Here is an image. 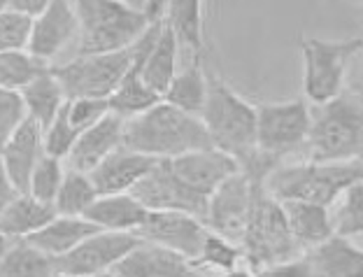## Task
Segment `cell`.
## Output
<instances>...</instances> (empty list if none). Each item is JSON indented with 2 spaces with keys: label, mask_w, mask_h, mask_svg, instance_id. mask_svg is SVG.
<instances>
[{
  "label": "cell",
  "mask_w": 363,
  "mask_h": 277,
  "mask_svg": "<svg viewBox=\"0 0 363 277\" xmlns=\"http://www.w3.org/2000/svg\"><path fill=\"white\" fill-rule=\"evenodd\" d=\"M123 147L163 161L196 149H208L212 142L201 117L159 101L150 110L126 119Z\"/></svg>",
  "instance_id": "obj_1"
},
{
  "label": "cell",
  "mask_w": 363,
  "mask_h": 277,
  "mask_svg": "<svg viewBox=\"0 0 363 277\" xmlns=\"http://www.w3.org/2000/svg\"><path fill=\"white\" fill-rule=\"evenodd\" d=\"M363 182V161H296L279 163L266 177V191L275 200H308L331 208L352 184Z\"/></svg>",
  "instance_id": "obj_2"
},
{
  "label": "cell",
  "mask_w": 363,
  "mask_h": 277,
  "mask_svg": "<svg viewBox=\"0 0 363 277\" xmlns=\"http://www.w3.org/2000/svg\"><path fill=\"white\" fill-rule=\"evenodd\" d=\"M212 147L238 161L240 170L259 157L257 105L238 96L224 79L208 72V98L201 112Z\"/></svg>",
  "instance_id": "obj_3"
},
{
  "label": "cell",
  "mask_w": 363,
  "mask_h": 277,
  "mask_svg": "<svg viewBox=\"0 0 363 277\" xmlns=\"http://www.w3.org/2000/svg\"><path fill=\"white\" fill-rule=\"evenodd\" d=\"M79 35L75 43L77 54H110L135 45L150 26L145 12L119 3V0H72Z\"/></svg>",
  "instance_id": "obj_4"
},
{
  "label": "cell",
  "mask_w": 363,
  "mask_h": 277,
  "mask_svg": "<svg viewBox=\"0 0 363 277\" xmlns=\"http://www.w3.org/2000/svg\"><path fill=\"white\" fill-rule=\"evenodd\" d=\"M242 259L250 271H259L263 266L282 264L303 254L301 244L294 240L289 231L282 203L275 200L266 191V184H254L252 210L247 217L242 238Z\"/></svg>",
  "instance_id": "obj_5"
},
{
  "label": "cell",
  "mask_w": 363,
  "mask_h": 277,
  "mask_svg": "<svg viewBox=\"0 0 363 277\" xmlns=\"http://www.w3.org/2000/svg\"><path fill=\"white\" fill-rule=\"evenodd\" d=\"M312 161H352L363 154V108L345 91L312 114L308 142Z\"/></svg>",
  "instance_id": "obj_6"
},
{
  "label": "cell",
  "mask_w": 363,
  "mask_h": 277,
  "mask_svg": "<svg viewBox=\"0 0 363 277\" xmlns=\"http://www.w3.org/2000/svg\"><path fill=\"white\" fill-rule=\"evenodd\" d=\"M363 49V38L319 40L308 38L301 43L303 54V91L315 105H324L345 91L350 61Z\"/></svg>",
  "instance_id": "obj_7"
},
{
  "label": "cell",
  "mask_w": 363,
  "mask_h": 277,
  "mask_svg": "<svg viewBox=\"0 0 363 277\" xmlns=\"http://www.w3.org/2000/svg\"><path fill=\"white\" fill-rule=\"evenodd\" d=\"M130 47L110 54H77L70 61L52 65V72L65 94V101H72V98L110 101V96L117 91L123 75L128 72L130 59H133Z\"/></svg>",
  "instance_id": "obj_8"
},
{
  "label": "cell",
  "mask_w": 363,
  "mask_h": 277,
  "mask_svg": "<svg viewBox=\"0 0 363 277\" xmlns=\"http://www.w3.org/2000/svg\"><path fill=\"white\" fill-rule=\"evenodd\" d=\"M312 112L303 98L257 105V149L284 163L308 142Z\"/></svg>",
  "instance_id": "obj_9"
},
{
  "label": "cell",
  "mask_w": 363,
  "mask_h": 277,
  "mask_svg": "<svg viewBox=\"0 0 363 277\" xmlns=\"http://www.w3.org/2000/svg\"><path fill=\"white\" fill-rule=\"evenodd\" d=\"M138 244L140 238L135 233L96 231L65 256L54 259V271L70 277H89L105 271H114L119 266V261Z\"/></svg>",
  "instance_id": "obj_10"
},
{
  "label": "cell",
  "mask_w": 363,
  "mask_h": 277,
  "mask_svg": "<svg viewBox=\"0 0 363 277\" xmlns=\"http://www.w3.org/2000/svg\"><path fill=\"white\" fill-rule=\"evenodd\" d=\"M135 198L143 203L147 210H166V212H186L198 219H205L208 210V198L182 182L172 173L170 163L163 159L133 186Z\"/></svg>",
  "instance_id": "obj_11"
},
{
  "label": "cell",
  "mask_w": 363,
  "mask_h": 277,
  "mask_svg": "<svg viewBox=\"0 0 363 277\" xmlns=\"http://www.w3.org/2000/svg\"><path fill=\"white\" fill-rule=\"evenodd\" d=\"M254 184L259 182H252L245 173H235L226 182H221L208 198V210H205L203 219L205 226L228 240L240 242L247 217H250L252 210Z\"/></svg>",
  "instance_id": "obj_12"
},
{
  "label": "cell",
  "mask_w": 363,
  "mask_h": 277,
  "mask_svg": "<svg viewBox=\"0 0 363 277\" xmlns=\"http://www.w3.org/2000/svg\"><path fill=\"white\" fill-rule=\"evenodd\" d=\"M205 233H208V226H205L203 219L186 215V212L166 210H150L143 226L135 231L143 242L172 249L186 259H196L205 240Z\"/></svg>",
  "instance_id": "obj_13"
},
{
  "label": "cell",
  "mask_w": 363,
  "mask_h": 277,
  "mask_svg": "<svg viewBox=\"0 0 363 277\" xmlns=\"http://www.w3.org/2000/svg\"><path fill=\"white\" fill-rule=\"evenodd\" d=\"M79 35V23L72 0H52L35 19H33L28 52L35 59L52 63L68 47H75Z\"/></svg>",
  "instance_id": "obj_14"
},
{
  "label": "cell",
  "mask_w": 363,
  "mask_h": 277,
  "mask_svg": "<svg viewBox=\"0 0 363 277\" xmlns=\"http://www.w3.org/2000/svg\"><path fill=\"white\" fill-rule=\"evenodd\" d=\"M170 163L172 173H175L189 189L201 193L203 198H210L214 189L226 182L230 175L240 173V166L233 157L226 152L217 149V147H208V149H196L189 154H182L175 159H166Z\"/></svg>",
  "instance_id": "obj_15"
},
{
  "label": "cell",
  "mask_w": 363,
  "mask_h": 277,
  "mask_svg": "<svg viewBox=\"0 0 363 277\" xmlns=\"http://www.w3.org/2000/svg\"><path fill=\"white\" fill-rule=\"evenodd\" d=\"M114 273L119 277H214L201 271L191 259L143 240L119 261Z\"/></svg>",
  "instance_id": "obj_16"
},
{
  "label": "cell",
  "mask_w": 363,
  "mask_h": 277,
  "mask_svg": "<svg viewBox=\"0 0 363 277\" xmlns=\"http://www.w3.org/2000/svg\"><path fill=\"white\" fill-rule=\"evenodd\" d=\"M123 126H126V119L110 110L94 126L82 130L68 159H65L68 168L79 170V173H91L98 163L123 145Z\"/></svg>",
  "instance_id": "obj_17"
},
{
  "label": "cell",
  "mask_w": 363,
  "mask_h": 277,
  "mask_svg": "<svg viewBox=\"0 0 363 277\" xmlns=\"http://www.w3.org/2000/svg\"><path fill=\"white\" fill-rule=\"evenodd\" d=\"M156 163H159V159H152L147 154L133 152L121 145L119 149H114L110 157L98 163L89 173V177L94 182L98 196L130 193L133 186L150 173Z\"/></svg>",
  "instance_id": "obj_18"
},
{
  "label": "cell",
  "mask_w": 363,
  "mask_h": 277,
  "mask_svg": "<svg viewBox=\"0 0 363 277\" xmlns=\"http://www.w3.org/2000/svg\"><path fill=\"white\" fill-rule=\"evenodd\" d=\"M43 154V128L26 117L23 124L14 130V135L0 149V163H3L7 177L12 179V184L21 193L28 189L30 173Z\"/></svg>",
  "instance_id": "obj_19"
},
{
  "label": "cell",
  "mask_w": 363,
  "mask_h": 277,
  "mask_svg": "<svg viewBox=\"0 0 363 277\" xmlns=\"http://www.w3.org/2000/svg\"><path fill=\"white\" fill-rule=\"evenodd\" d=\"M147 210L133 193H107L98 196L84 212V219L101 231H123L135 233L143 226Z\"/></svg>",
  "instance_id": "obj_20"
},
{
  "label": "cell",
  "mask_w": 363,
  "mask_h": 277,
  "mask_svg": "<svg viewBox=\"0 0 363 277\" xmlns=\"http://www.w3.org/2000/svg\"><path fill=\"white\" fill-rule=\"evenodd\" d=\"M315 277H363V249L352 238L331 235L326 242L305 251Z\"/></svg>",
  "instance_id": "obj_21"
},
{
  "label": "cell",
  "mask_w": 363,
  "mask_h": 277,
  "mask_svg": "<svg viewBox=\"0 0 363 277\" xmlns=\"http://www.w3.org/2000/svg\"><path fill=\"white\" fill-rule=\"evenodd\" d=\"M282 210L294 240L308 251L333 235L331 210L308 200H282Z\"/></svg>",
  "instance_id": "obj_22"
},
{
  "label": "cell",
  "mask_w": 363,
  "mask_h": 277,
  "mask_svg": "<svg viewBox=\"0 0 363 277\" xmlns=\"http://www.w3.org/2000/svg\"><path fill=\"white\" fill-rule=\"evenodd\" d=\"M179 40L175 35L166 21H163V28L156 38V43L152 49L147 52L145 61H143V70H140V79L147 89H152L156 96L166 94V89L170 86L172 77L177 75V61H179Z\"/></svg>",
  "instance_id": "obj_23"
},
{
  "label": "cell",
  "mask_w": 363,
  "mask_h": 277,
  "mask_svg": "<svg viewBox=\"0 0 363 277\" xmlns=\"http://www.w3.org/2000/svg\"><path fill=\"white\" fill-rule=\"evenodd\" d=\"M101 231L84 217H68V215H56L47 226L40 228L38 233L28 235V242L35 244L40 251H45L47 256L61 259L68 251H72L77 244L89 238L91 233Z\"/></svg>",
  "instance_id": "obj_24"
},
{
  "label": "cell",
  "mask_w": 363,
  "mask_h": 277,
  "mask_svg": "<svg viewBox=\"0 0 363 277\" xmlns=\"http://www.w3.org/2000/svg\"><path fill=\"white\" fill-rule=\"evenodd\" d=\"M56 217L52 203H43L33 198L30 193H16L14 200L0 215V233L10 240H23L38 233Z\"/></svg>",
  "instance_id": "obj_25"
},
{
  "label": "cell",
  "mask_w": 363,
  "mask_h": 277,
  "mask_svg": "<svg viewBox=\"0 0 363 277\" xmlns=\"http://www.w3.org/2000/svg\"><path fill=\"white\" fill-rule=\"evenodd\" d=\"M23 108H26V117L33 119L40 128H47L52 121L56 119V114L61 112V108L65 105V94L59 84V79L52 72V65L38 75L35 79L26 84L19 91Z\"/></svg>",
  "instance_id": "obj_26"
},
{
  "label": "cell",
  "mask_w": 363,
  "mask_h": 277,
  "mask_svg": "<svg viewBox=\"0 0 363 277\" xmlns=\"http://www.w3.org/2000/svg\"><path fill=\"white\" fill-rule=\"evenodd\" d=\"M205 98H208V70L203 68L201 59H194L184 70H177L161 101L194 117H201Z\"/></svg>",
  "instance_id": "obj_27"
},
{
  "label": "cell",
  "mask_w": 363,
  "mask_h": 277,
  "mask_svg": "<svg viewBox=\"0 0 363 277\" xmlns=\"http://www.w3.org/2000/svg\"><path fill=\"white\" fill-rule=\"evenodd\" d=\"M163 21L175 30L179 47L189 49L194 59H201L205 49L203 0H170Z\"/></svg>",
  "instance_id": "obj_28"
},
{
  "label": "cell",
  "mask_w": 363,
  "mask_h": 277,
  "mask_svg": "<svg viewBox=\"0 0 363 277\" xmlns=\"http://www.w3.org/2000/svg\"><path fill=\"white\" fill-rule=\"evenodd\" d=\"M54 273V259L26 238L12 240L0 259V277H52Z\"/></svg>",
  "instance_id": "obj_29"
},
{
  "label": "cell",
  "mask_w": 363,
  "mask_h": 277,
  "mask_svg": "<svg viewBox=\"0 0 363 277\" xmlns=\"http://www.w3.org/2000/svg\"><path fill=\"white\" fill-rule=\"evenodd\" d=\"M191 261L201 268V271L210 273L214 277H221L230 271H235V268H240L245 259H242L240 244L208 228L205 240L201 244V251H198L196 259H191Z\"/></svg>",
  "instance_id": "obj_30"
},
{
  "label": "cell",
  "mask_w": 363,
  "mask_h": 277,
  "mask_svg": "<svg viewBox=\"0 0 363 277\" xmlns=\"http://www.w3.org/2000/svg\"><path fill=\"white\" fill-rule=\"evenodd\" d=\"M96 198H98V191L94 182H91L89 173L65 168L61 189L54 198V210H56V215L84 217V212L91 208V203Z\"/></svg>",
  "instance_id": "obj_31"
},
{
  "label": "cell",
  "mask_w": 363,
  "mask_h": 277,
  "mask_svg": "<svg viewBox=\"0 0 363 277\" xmlns=\"http://www.w3.org/2000/svg\"><path fill=\"white\" fill-rule=\"evenodd\" d=\"M49 68V63L35 59L28 49L16 52H0V89L21 91L33 79Z\"/></svg>",
  "instance_id": "obj_32"
},
{
  "label": "cell",
  "mask_w": 363,
  "mask_h": 277,
  "mask_svg": "<svg viewBox=\"0 0 363 277\" xmlns=\"http://www.w3.org/2000/svg\"><path fill=\"white\" fill-rule=\"evenodd\" d=\"M333 235L357 238L363 235V182L352 184L331 208Z\"/></svg>",
  "instance_id": "obj_33"
},
{
  "label": "cell",
  "mask_w": 363,
  "mask_h": 277,
  "mask_svg": "<svg viewBox=\"0 0 363 277\" xmlns=\"http://www.w3.org/2000/svg\"><path fill=\"white\" fill-rule=\"evenodd\" d=\"M63 175H65V161L43 154L40 161L35 163V168H33V173H30L26 193H30L33 198H38L43 203H52L54 205L56 193H59V189H61Z\"/></svg>",
  "instance_id": "obj_34"
},
{
  "label": "cell",
  "mask_w": 363,
  "mask_h": 277,
  "mask_svg": "<svg viewBox=\"0 0 363 277\" xmlns=\"http://www.w3.org/2000/svg\"><path fill=\"white\" fill-rule=\"evenodd\" d=\"M77 137H79V130L68 121V114H65V105H63L61 112L56 114V119L43 130V149L47 157L65 161Z\"/></svg>",
  "instance_id": "obj_35"
},
{
  "label": "cell",
  "mask_w": 363,
  "mask_h": 277,
  "mask_svg": "<svg viewBox=\"0 0 363 277\" xmlns=\"http://www.w3.org/2000/svg\"><path fill=\"white\" fill-rule=\"evenodd\" d=\"M33 19L26 14L10 10H0V52H16V49H26L30 38Z\"/></svg>",
  "instance_id": "obj_36"
},
{
  "label": "cell",
  "mask_w": 363,
  "mask_h": 277,
  "mask_svg": "<svg viewBox=\"0 0 363 277\" xmlns=\"http://www.w3.org/2000/svg\"><path fill=\"white\" fill-rule=\"evenodd\" d=\"M107 112H110V101H105V98H72V101H65L68 121L79 133L84 128L94 126Z\"/></svg>",
  "instance_id": "obj_37"
},
{
  "label": "cell",
  "mask_w": 363,
  "mask_h": 277,
  "mask_svg": "<svg viewBox=\"0 0 363 277\" xmlns=\"http://www.w3.org/2000/svg\"><path fill=\"white\" fill-rule=\"evenodd\" d=\"M23 119H26V108H23L19 91L0 89V149L23 124Z\"/></svg>",
  "instance_id": "obj_38"
},
{
  "label": "cell",
  "mask_w": 363,
  "mask_h": 277,
  "mask_svg": "<svg viewBox=\"0 0 363 277\" xmlns=\"http://www.w3.org/2000/svg\"><path fill=\"white\" fill-rule=\"evenodd\" d=\"M252 273H254V277H315L310 259L305 254L282 261V264L263 266L259 271H252Z\"/></svg>",
  "instance_id": "obj_39"
},
{
  "label": "cell",
  "mask_w": 363,
  "mask_h": 277,
  "mask_svg": "<svg viewBox=\"0 0 363 277\" xmlns=\"http://www.w3.org/2000/svg\"><path fill=\"white\" fill-rule=\"evenodd\" d=\"M49 3H52V0H7V7L30 16V19H35V16L43 12Z\"/></svg>",
  "instance_id": "obj_40"
},
{
  "label": "cell",
  "mask_w": 363,
  "mask_h": 277,
  "mask_svg": "<svg viewBox=\"0 0 363 277\" xmlns=\"http://www.w3.org/2000/svg\"><path fill=\"white\" fill-rule=\"evenodd\" d=\"M16 193H21V191L12 184V179L7 177V173H5L3 163H0V215H3V210L14 200Z\"/></svg>",
  "instance_id": "obj_41"
},
{
  "label": "cell",
  "mask_w": 363,
  "mask_h": 277,
  "mask_svg": "<svg viewBox=\"0 0 363 277\" xmlns=\"http://www.w3.org/2000/svg\"><path fill=\"white\" fill-rule=\"evenodd\" d=\"M170 0H145V16L150 21H161L166 16Z\"/></svg>",
  "instance_id": "obj_42"
},
{
  "label": "cell",
  "mask_w": 363,
  "mask_h": 277,
  "mask_svg": "<svg viewBox=\"0 0 363 277\" xmlns=\"http://www.w3.org/2000/svg\"><path fill=\"white\" fill-rule=\"evenodd\" d=\"M221 277H254V273L247 266H240V268H235V271H230V273L221 275Z\"/></svg>",
  "instance_id": "obj_43"
},
{
  "label": "cell",
  "mask_w": 363,
  "mask_h": 277,
  "mask_svg": "<svg viewBox=\"0 0 363 277\" xmlns=\"http://www.w3.org/2000/svg\"><path fill=\"white\" fill-rule=\"evenodd\" d=\"M119 3L128 5V7H133V10H140V12H145V0H119Z\"/></svg>",
  "instance_id": "obj_44"
},
{
  "label": "cell",
  "mask_w": 363,
  "mask_h": 277,
  "mask_svg": "<svg viewBox=\"0 0 363 277\" xmlns=\"http://www.w3.org/2000/svg\"><path fill=\"white\" fill-rule=\"evenodd\" d=\"M10 242H12L10 238H5V235H3V233H0V259H3V254H5V249H7V247H10Z\"/></svg>",
  "instance_id": "obj_45"
},
{
  "label": "cell",
  "mask_w": 363,
  "mask_h": 277,
  "mask_svg": "<svg viewBox=\"0 0 363 277\" xmlns=\"http://www.w3.org/2000/svg\"><path fill=\"white\" fill-rule=\"evenodd\" d=\"M89 277H119L114 271H105V273H98V275H89Z\"/></svg>",
  "instance_id": "obj_46"
},
{
  "label": "cell",
  "mask_w": 363,
  "mask_h": 277,
  "mask_svg": "<svg viewBox=\"0 0 363 277\" xmlns=\"http://www.w3.org/2000/svg\"><path fill=\"white\" fill-rule=\"evenodd\" d=\"M7 7V0H0V10H5Z\"/></svg>",
  "instance_id": "obj_47"
},
{
  "label": "cell",
  "mask_w": 363,
  "mask_h": 277,
  "mask_svg": "<svg viewBox=\"0 0 363 277\" xmlns=\"http://www.w3.org/2000/svg\"><path fill=\"white\" fill-rule=\"evenodd\" d=\"M52 277H70V275H61V273H54Z\"/></svg>",
  "instance_id": "obj_48"
},
{
  "label": "cell",
  "mask_w": 363,
  "mask_h": 277,
  "mask_svg": "<svg viewBox=\"0 0 363 277\" xmlns=\"http://www.w3.org/2000/svg\"><path fill=\"white\" fill-rule=\"evenodd\" d=\"M359 3H361V5H363V0H359Z\"/></svg>",
  "instance_id": "obj_49"
},
{
  "label": "cell",
  "mask_w": 363,
  "mask_h": 277,
  "mask_svg": "<svg viewBox=\"0 0 363 277\" xmlns=\"http://www.w3.org/2000/svg\"><path fill=\"white\" fill-rule=\"evenodd\" d=\"M361 161H363V154H361Z\"/></svg>",
  "instance_id": "obj_50"
}]
</instances>
